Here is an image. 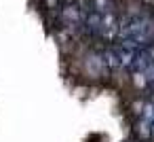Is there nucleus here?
<instances>
[{
    "label": "nucleus",
    "instance_id": "1",
    "mask_svg": "<svg viewBox=\"0 0 154 142\" xmlns=\"http://www.w3.org/2000/svg\"><path fill=\"white\" fill-rule=\"evenodd\" d=\"M82 15H85V11H82L78 5H68V7L63 9V19H66L68 26H78V24H82Z\"/></svg>",
    "mask_w": 154,
    "mask_h": 142
},
{
    "label": "nucleus",
    "instance_id": "2",
    "mask_svg": "<svg viewBox=\"0 0 154 142\" xmlns=\"http://www.w3.org/2000/svg\"><path fill=\"white\" fill-rule=\"evenodd\" d=\"M91 11L110 13L112 11V0H91Z\"/></svg>",
    "mask_w": 154,
    "mask_h": 142
},
{
    "label": "nucleus",
    "instance_id": "3",
    "mask_svg": "<svg viewBox=\"0 0 154 142\" xmlns=\"http://www.w3.org/2000/svg\"><path fill=\"white\" fill-rule=\"evenodd\" d=\"M141 121H146L148 125H152V123H154V104H152V102L143 106V112H141Z\"/></svg>",
    "mask_w": 154,
    "mask_h": 142
},
{
    "label": "nucleus",
    "instance_id": "4",
    "mask_svg": "<svg viewBox=\"0 0 154 142\" xmlns=\"http://www.w3.org/2000/svg\"><path fill=\"white\" fill-rule=\"evenodd\" d=\"M150 136L154 138V123H152V127H150Z\"/></svg>",
    "mask_w": 154,
    "mask_h": 142
}]
</instances>
